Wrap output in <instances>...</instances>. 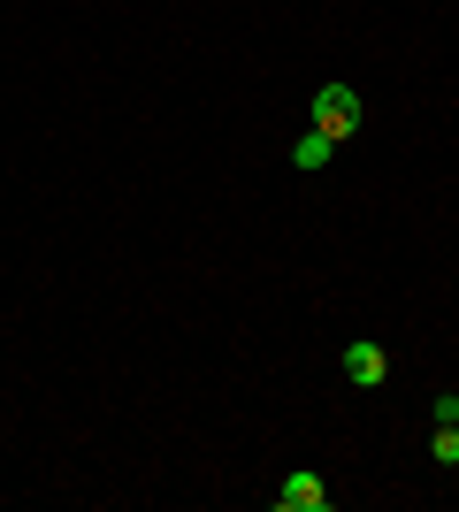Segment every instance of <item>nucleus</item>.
I'll return each mask as SVG.
<instances>
[{"label": "nucleus", "instance_id": "f257e3e1", "mask_svg": "<svg viewBox=\"0 0 459 512\" xmlns=\"http://www.w3.org/2000/svg\"><path fill=\"white\" fill-rule=\"evenodd\" d=\"M306 123L345 146L352 130H360V92H352V85H322V92H314V107H306Z\"/></svg>", "mask_w": 459, "mask_h": 512}, {"label": "nucleus", "instance_id": "f03ea898", "mask_svg": "<svg viewBox=\"0 0 459 512\" xmlns=\"http://www.w3.org/2000/svg\"><path fill=\"white\" fill-rule=\"evenodd\" d=\"M276 512H329V482L314 467H299L284 490H276Z\"/></svg>", "mask_w": 459, "mask_h": 512}, {"label": "nucleus", "instance_id": "7ed1b4c3", "mask_svg": "<svg viewBox=\"0 0 459 512\" xmlns=\"http://www.w3.org/2000/svg\"><path fill=\"white\" fill-rule=\"evenodd\" d=\"M345 375H352L360 390H375L383 375H391V352H383L375 337H352V344H345Z\"/></svg>", "mask_w": 459, "mask_h": 512}, {"label": "nucleus", "instance_id": "20e7f679", "mask_svg": "<svg viewBox=\"0 0 459 512\" xmlns=\"http://www.w3.org/2000/svg\"><path fill=\"white\" fill-rule=\"evenodd\" d=\"M329 153H337V138H322V130H306L299 146H291V161H299V169H329Z\"/></svg>", "mask_w": 459, "mask_h": 512}, {"label": "nucleus", "instance_id": "39448f33", "mask_svg": "<svg viewBox=\"0 0 459 512\" xmlns=\"http://www.w3.org/2000/svg\"><path fill=\"white\" fill-rule=\"evenodd\" d=\"M437 459H444V467H459V421H437Z\"/></svg>", "mask_w": 459, "mask_h": 512}]
</instances>
